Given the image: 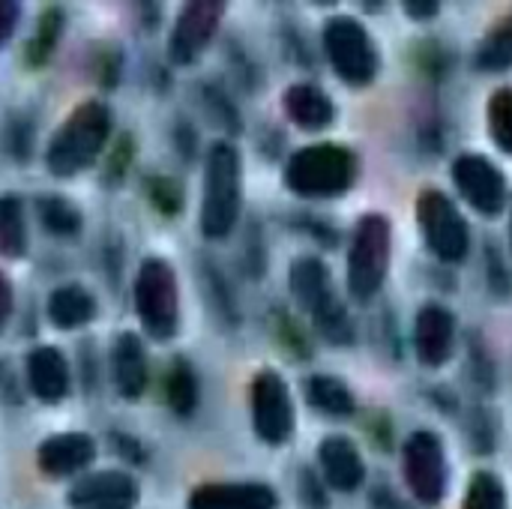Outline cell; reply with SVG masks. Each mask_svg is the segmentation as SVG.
<instances>
[{
    "label": "cell",
    "mask_w": 512,
    "mask_h": 509,
    "mask_svg": "<svg viewBox=\"0 0 512 509\" xmlns=\"http://www.w3.org/2000/svg\"><path fill=\"white\" fill-rule=\"evenodd\" d=\"M114 117L111 108L102 99H84L78 102L63 123L54 129L48 147H45V168L57 180L78 177L90 171L99 156L105 153L111 141Z\"/></svg>",
    "instance_id": "1"
},
{
    "label": "cell",
    "mask_w": 512,
    "mask_h": 509,
    "mask_svg": "<svg viewBox=\"0 0 512 509\" xmlns=\"http://www.w3.org/2000/svg\"><path fill=\"white\" fill-rule=\"evenodd\" d=\"M360 177V156L339 141H315L294 150L282 168V183L303 201H333L348 195Z\"/></svg>",
    "instance_id": "2"
},
{
    "label": "cell",
    "mask_w": 512,
    "mask_h": 509,
    "mask_svg": "<svg viewBox=\"0 0 512 509\" xmlns=\"http://www.w3.org/2000/svg\"><path fill=\"white\" fill-rule=\"evenodd\" d=\"M243 213V156L228 141L219 138L204 156V186L198 228L207 240H225L237 228Z\"/></svg>",
    "instance_id": "3"
},
{
    "label": "cell",
    "mask_w": 512,
    "mask_h": 509,
    "mask_svg": "<svg viewBox=\"0 0 512 509\" xmlns=\"http://www.w3.org/2000/svg\"><path fill=\"white\" fill-rule=\"evenodd\" d=\"M288 291L294 303L309 315L312 327L324 342L339 348L354 342V321L333 285V273L327 261H321L318 255L294 258L288 270Z\"/></svg>",
    "instance_id": "4"
},
{
    "label": "cell",
    "mask_w": 512,
    "mask_h": 509,
    "mask_svg": "<svg viewBox=\"0 0 512 509\" xmlns=\"http://www.w3.org/2000/svg\"><path fill=\"white\" fill-rule=\"evenodd\" d=\"M393 264V222L390 216L372 210L363 213L351 231V246H348V264H345V279H348V294L354 303H372L381 288L387 285Z\"/></svg>",
    "instance_id": "5"
},
{
    "label": "cell",
    "mask_w": 512,
    "mask_h": 509,
    "mask_svg": "<svg viewBox=\"0 0 512 509\" xmlns=\"http://www.w3.org/2000/svg\"><path fill=\"white\" fill-rule=\"evenodd\" d=\"M321 45L333 75L354 87H372L381 72V48L369 27L354 15H330L321 30Z\"/></svg>",
    "instance_id": "6"
},
{
    "label": "cell",
    "mask_w": 512,
    "mask_h": 509,
    "mask_svg": "<svg viewBox=\"0 0 512 509\" xmlns=\"http://www.w3.org/2000/svg\"><path fill=\"white\" fill-rule=\"evenodd\" d=\"M132 303L144 333L153 342H171L180 330V282L171 261L150 255L138 264Z\"/></svg>",
    "instance_id": "7"
},
{
    "label": "cell",
    "mask_w": 512,
    "mask_h": 509,
    "mask_svg": "<svg viewBox=\"0 0 512 509\" xmlns=\"http://www.w3.org/2000/svg\"><path fill=\"white\" fill-rule=\"evenodd\" d=\"M414 219L426 249L444 264H462L471 252V225L459 204L444 189H423L414 204Z\"/></svg>",
    "instance_id": "8"
},
{
    "label": "cell",
    "mask_w": 512,
    "mask_h": 509,
    "mask_svg": "<svg viewBox=\"0 0 512 509\" xmlns=\"http://www.w3.org/2000/svg\"><path fill=\"white\" fill-rule=\"evenodd\" d=\"M249 414L255 438L267 447H285L297 432V408L279 369H258L249 384Z\"/></svg>",
    "instance_id": "9"
},
{
    "label": "cell",
    "mask_w": 512,
    "mask_h": 509,
    "mask_svg": "<svg viewBox=\"0 0 512 509\" xmlns=\"http://www.w3.org/2000/svg\"><path fill=\"white\" fill-rule=\"evenodd\" d=\"M402 477L411 495L426 504L438 507L450 489V462L447 444L432 429H417L402 444Z\"/></svg>",
    "instance_id": "10"
},
{
    "label": "cell",
    "mask_w": 512,
    "mask_h": 509,
    "mask_svg": "<svg viewBox=\"0 0 512 509\" xmlns=\"http://www.w3.org/2000/svg\"><path fill=\"white\" fill-rule=\"evenodd\" d=\"M459 198L480 216L495 219L510 207V180L504 168L486 153H459L450 165Z\"/></svg>",
    "instance_id": "11"
},
{
    "label": "cell",
    "mask_w": 512,
    "mask_h": 509,
    "mask_svg": "<svg viewBox=\"0 0 512 509\" xmlns=\"http://www.w3.org/2000/svg\"><path fill=\"white\" fill-rule=\"evenodd\" d=\"M225 18L222 0H192L183 3L168 36V57L174 66H192L213 45L219 24Z\"/></svg>",
    "instance_id": "12"
},
{
    "label": "cell",
    "mask_w": 512,
    "mask_h": 509,
    "mask_svg": "<svg viewBox=\"0 0 512 509\" xmlns=\"http://www.w3.org/2000/svg\"><path fill=\"white\" fill-rule=\"evenodd\" d=\"M138 501H141L138 480L117 468L84 474L66 492L69 509H135Z\"/></svg>",
    "instance_id": "13"
},
{
    "label": "cell",
    "mask_w": 512,
    "mask_h": 509,
    "mask_svg": "<svg viewBox=\"0 0 512 509\" xmlns=\"http://www.w3.org/2000/svg\"><path fill=\"white\" fill-rule=\"evenodd\" d=\"M456 315L441 303L420 306L414 318V351L426 369H441L456 354Z\"/></svg>",
    "instance_id": "14"
},
{
    "label": "cell",
    "mask_w": 512,
    "mask_h": 509,
    "mask_svg": "<svg viewBox=\"0 0 512 509\" xmlns=\"http://www.w3.org/2000/svg\"><path fill=\"white\" fill-rule=\"evenodd\" d=\"M108 363H111V381H114V390L120 393V399L138 402L147 390V381H150V363H147L144 339L135 330L117 333L111 342Z\"/></svg>",
    "instance_id": "15"
},
{
    "label": "cell",
    "mask_w": 512,
    "mask_h": 509,
    "mask_svg": "<svg viewBox=\"0 0 512 509\" xmlns=\"http://www.w3.org/2000/svg\"><path fill=\"white\" fill-rule=\"evenodd\" d=\"M96 462V441L87 432H60L39 444L36 465L45 477L63 480L87 471Z\"/></svg>",
    "instance_id": "16"
},
{
    "label": "cell",
    "mask_w": 512,
    "mask_h": 509,
    "mask_svg": "<svg viewBox=\"0 0 512 509\" xmlns=\"http://www.w3.org/2000/svg\"><path fill=\"white\" fill-rule=\"evenodd\" d=\"M24 378L30 393L42 402V405H60L69 390H72V369L69 360L60 348L54 345H39L27 354L24 363Z\"/></svg>",
    "instance_id": "17"
},
{
    "label": "cell",
    "mask_w": 512,
    "mask_h": 509,
    "mask_svg": "<svg viewBox=\"0 0 512 509\" xmlns=\"http://www.w3.org/2000/svg\"><path fill=\"white\" fill-rule=\"evenodd\" d=\"M318 468L333 492L351 495L366 483V462L348 435H327L318 444Z\"/></svg>",
    "instance_id": "18"
},
{
    "label": "cell",
    "mask_w": 512,
    "mask_h": 509,
    "mask_svg": "<svg viewBox=\"0 0 512 509\" xmlns=\"http://www.w3.org/2000/svg\"><path fill=\"white\" fill-rule=\"evenodd\" d=\"M279 495L267 483H201L189 492L186 509H276Z\"/></svg>",
    "instance_id": "19"
},
{
    "label": "cell",
    "mask_w": 512,
    "mask_h": 509,
    "mask_svg": "<svg viewBox=\"0 0 512 509\" xmlns=\"http://www.w3.org/2000/svg\"><path fill=\"white\" fill-rule=\"evenodd\" d=\"M282 111L303 132H324L336 123V102L315 81L288 84V90L282 93Z\"/></svg>",
    "instance_id": "20"
},
{
    "label": "cell",
    "mask_w": 512,
    "mask_h": 509,
    "mask_svg": "<svg viewBox=\"0 0 512 509\" xmlns=\"http://www.w3.org/2000/svg\"><path fill=\"white\" fill-rule=\"evenodd\" d=\"M45 315H48L51 327H57V330H81L99 315V306H96V297L84 285L69 282V285H57L48 294Z\"/></svg>",
    "instance_id": "21"
},
{
    "label": "cell",
    "mask_w": 512,
    "mask_h": 509,
    "mask_svg": "<svg viewBox=\"0 0 512 509\" xmlns=\"http://www.w3.org/2000/svg\"><path fill=\"white\" fill-rule=\"evenodd\" d=\"M303 396H306L309 408H315L324 417H351L357 411L354 390L342 378L327 375V372L309 375L303 384Z\"/></svg>",
    "instance_id": "22"
},
{
    "label": "cell",
    "mask_w": 512,
    "mask_h": 509,
    "mask_svg": "<svg viewBox=\"0 0 512 509\" xmlns=\"http://www.w3.org/2000/svg\"><path fill=\"white\" fill-rule=\"evenodd\" d=\"M201 399L198 372L186 357H174L165 372V402L177 417H192Z\"/></svg>",
    "instance_id": "23"
},
{
    "label": "cell",
    "mask_w": 512,
    "mask_h": 509,
    "mask_svg": "<svg viewBox=\"0 0 512 509\" xmlns=\"http://www.w3.org/2000/svg\"><path fill=\"white\" fill-rule=\"evenodd\" d=\"M27 216L18 195H0V258L18 261L27 255Z\"/></svg>",
    "instance_id": "24"
},
{
    "label": "cell",
    "mask_w": 512,
    "mask_h": 509,
    "mask_svg": "<svg viewBox=\"0 0 512 509\" xmlns=\"http://www.w3.org/2000/svg\"><path fill=\"white\" fill-rule=\"evenodd\" d=\"M474 63L480 72H507L512 69V9L483 36Z\"/></svg>",
    "instance_id": "25"
},
{
    "label": "cell",
    "mask_w": 512,
    "mask_h": 509,
    "mask_svg": "<svg viewBox=\"0 0 512 509\" xmlns=\"http://www.w3.org/2000/svg\"><path fill=\"white\" fill-rule=\"evenodd\" d=\"M36 213H39L42 228L48 234H54V237H66L69 240V237H78L81 228H84L81 210L72 201L60 198V195H42L36 201Z\"/></svg>",
    "instance_id": "26"
},
{
    "label": "cell",
    "mask_w": 512,
    "mask_h": 509,
    "mask_svg": "<svg viewBox=\"0 0 512 509\" xmlns=\"http://www.w3.org/2000/svg\"><path fill=\"white\" fill-rule=\"evenodd\" d=\"M63 24H66V15L60 6H45L39 21H36V30L27 42V63L30 66H42L48 63V57L54 54L57 42H60V33H63Z\"/></svg>",
    "instance_id": "27"
},
{
    "label": "cell",
    "mask_w": 512,
    "mask_h": 509,
    "mask_svg": "<svg viewBox=\"0 0 512 509\" xmlns=\"http://www.w3.org/2000/svg\"><path fill=\"white\" fill-rule=\"evenodd\" d=\"M486 129L492 144L504 153L512 156V87L504 84L498 87L489 102H486Z\"/></svg>",
    "instance_id": "28"
},
{
    "label": "cell",
    "mask_w": 512,
    "mask_h": 509,
    "mask_svg": "<svg viewBox=\"0 0 512 509\" xmlns=\"http://www.w3.org/2000/svg\"><path fill=\"white\" fill-rule=\"evenodd\" d=\"M462 509H507V486L492 471H477L468 480Z\"/></svg>",
    "instance_id": "29"
},
{
    "label": "cell",
    "mask_w": 512,
    "mask_h": 509,
    "mask_svg": "<svg viewBox=\"0 0 512 509\" xmlns=\"http://www.w3.org/2000/svg\"><path fill=\"white\" fill-rule=\"evenodd\" d=\"M147 198L162 216H177L183 210V186L174 177H150L147 180Z\"/></svg>",
    "instance_id": "30"
},
{
    "label": "cell",
    "mask_w": 512,
    "mask_h": 509,
    "mask_svg": "<svg viewBox=\"0 0 512 509\" xmlns=\"http://www.w3.org/2000/svg\"><path fill=\"white\" fill-rule=\"evenodd\" d=\"M21 21V3L15 0H0V48L9 45V39L15 36Z\"/></svg>",
    "instance_id": "31"
},
{
    "label": "cell",
    "mask_w": 512,
    "mask_h": 509,
    "mask_svg": "<svg viewBox=\"0 0 512 509\" xmlns=\"http://www.w3.org/2000/svg\"><path fill=\"white\" fill-rule=\"evenodd\" d=\"M402 9H405V15L411 21H435L441 15V3L438 0H405Z\"/></svg>",
    "instance_id": "32"
},
{
    "label": "cell",
    "mask_w": 512,
    "mask_h": 509,
    "mask_svg": "<svg viewBox=\"0 0 512 509\" xmlns=\"http://www.w3.org/2000/svg\"><path fill=\"white\" fill-rule=\"evenodd\" d=\"M12 312H15V288H12V279L6 276V270H0V333L6 330Z\"/></svg>",
    "instance_id": "33"
},
{
    "label": "cell",
    "mask_w": 512,
    "mask_h": 509,
    "mask_svg": "<svg viewBox=\"0 0 512 509\" xmlns=\"http://www.w3.org/2000/svg\"><path fill=\"white\" fill-rule=\"evenodd\" d=\"M111 441L117 444V453L132 456V462H141V459H144V450H132V447H141V444H138V441H132L129 435H111Z\"/></svg>",
    "instance_id": "34"
},
{
    "label": "cell",
    "mask_w": 512,
    "mask_h": 509,
    "mask_svg": "<svg viewBox=\"0 0 512 509\" xmlns=\"http://www.w3.org/2000/svg\"><path fill=\"white\" fill-rule=\"evenodd\" d=\"M510 249H512V204H510Z\"/></svg>",
    "instance_id": "35"
}]
</instances>
